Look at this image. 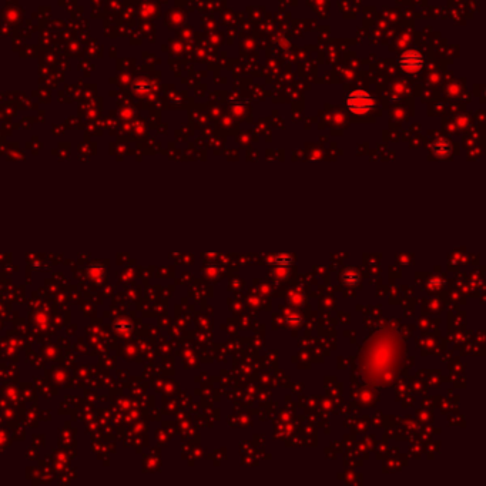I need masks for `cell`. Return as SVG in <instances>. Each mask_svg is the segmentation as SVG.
<instances>
[{
	"label": "cell",
	"instance_id": "1",
	"mask_svg": "<svg viewBox=\"0 0 486 486\" xmlns=\"http://www.w3.org/2000/svg\"><path fill=\"white\" fill-rule=\"evenodd\" d=\"M345 106L348 111L355 114V116H365L368 114L374 106L375 100L374 97L365 90H354L345 98Z\"/></svg>",
	"mask_w": 486,
	"mask_h": 486
},
{
	"label": "cell",
	"instance_id": "2",
	"mask_svg": "<svg viewBox=\"0 0 486 486\" xmlns=\"http://www.w3.org/2000/svg\"><path fill=\"white\" fill-rule=\"evenodd\" d=\"M398 66L406 74H418L425 66V59L417 50H406L398 59Z\"/></svg>",
	"mask_w": 486,
	"mask_h": 486
},
{
	"label": "cell",
	"instance_id": "3",
	"mask_svg": "<svg viewBox=\"0 0 486 486\" xmlns=\"http://www.w3.org/2000/svg\"><path fill=\"white\" fill-rule=\"evenodd\" d=\"M432 151L433 154H435V157H438V159H446L452 153V146H451V143L448 140L442 138V140H438V141L433 143Z\"/></svg>",
	"mask_w": 486,
	"mask_h": 486
},
{
	"label": "cell",
	"instance_id": "4",
	"mask_svg": "<svg viewBox=\"0 0 486 486\" xmlns=\"http://www.w3.org/2000/svg\"><path fill=\"white\" fill-rule=\"evenodd\" d=\"M342 280H344L345 284L355 285V284L359 281V275H358V272L355 270H347L344 272V275H342Z\"/></svg>",
	"mask_w": 486,
	"mask_h": 486
}]
</instances>
